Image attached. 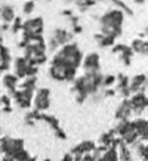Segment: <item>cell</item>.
<instances>
[{"label":"cell","mask_w":148,"mask_h":161,"mask_svg":"<svg viewBox=\"0 0 148 161\" xmlns=\"http://www.w3.org/2000/svg\"><path fill=\"white\" fill-rule=\"evenodd\" d=\"M124 21V12L118 8L111 9L101 16V33L110 37H118L122 34V27Z\"/></svg>","instance_id":"2"},{"label":"cell","mask_w":148,"mask_h":161,"mask_svg":"<svg viewBox=\"0 0 148 161\" xmlns=\"http://www.w3.org/2000/svg\"><path fill=\"white\" fill-rule=\"evenodd\" d=\"M3 84L8 87L9 93L15 92L16 90V84H18V77L15 74H6L5 77H3Z\"/></svg>","instance_id":"10"},{"label":"cell","mask_w":148,"mask_h":161,"mask_svg":"<svg viewBox=\"0 0 148 161\" xmlns=\"http://www.w3.org/2000/svg\"><path fill=\"white\" fill-rule=\"evenodd\" d=\"M76 5H77V8L80 9V12H84V10H88L90 6L96 5V2H76Z\"/></svg>","instance_id":"17"},{"label":"cell","mask_w":148,"mask_h":161,"mask_svg":"<svg viewBox=\"0 0 148 161\" xmlns=\"http://www.w3.org/2000/svg\"><path fill=\"white\" fill-rule=\"evenodd\" d=\"M2 19H3V22H6V24H10V22H14V21L16 19L15 10L12 6H9V5L2 6Z\"/></svg>","instance_id":"9"},{"label":"cell","mask_w":148,"mask_h":161,"mask_svg":"<svg viewBox=\"0 0 148 161\" xmlns=\"http://www.w3.org/2000/svg\"><path fill=\"white\" fill-rule=\"evenodd\" d=\"M24 149V141L15 137H2V152L5 157H12Z\"/></svg>","instance_id":"4"},{"label":"cell","mask_w":148,"mask_h":161,"mask_svg":"<svg viewBox=\"0 0 148 161\" xmlns=\"http://www.w3.org/2000/svg\"><path fill=\"white\" fill-rule=\"evenodd\" d=\"M147 86H148V80H147Z\"/></svg>","instance_id":"27"},{"label":"cell","mask_w":148,"mask_h":161,"mask_svg":"<svg viewBox=\"0 0 148 161\" xmlns=\"http://www.w3.org/2000/svg\"><path fill=\"white\" fill-rule=\"evenodd\" d=\"M117 152H118V160H122V161H132V154H130L128 145H126L124 142L117 148Z\"/></svg>","instance_id":"12"},{"label":"cell","mask_w":148,"mask_h":161,"mask_svg":"<svg viewBox=\"0 0 148 161\" xmlns=\"http://www.w3.org/2000/svg\"><path fill=\"white\" fill-rule=\"evenodd\" d=\"M83 67L86 73H98L101 71V59L98 53H90L88 55L83 61Z\"/></svg>","instance_id":"7"},{"label":"cell","mask_w":148,"mask_h":161,"mask_svg":"<svg viewBox=\"0 0 148 161\" xmlns=\"http://www.w3.org/2000/svg\"><path fill=\"white\" fill-rule=\"evenodd\" d=\"M55 135H56L59 139H67V135H65V132L61 129V127H59L58 130H55Z\"/></svg>","instance_id":"22"},{"label":"cell","mask_w":148,"mask_h":161,"mask_svg":"<svg viewBox=\"0 0 148 161\" xmlns=\"http://www.w3.org/2000/svg\"><path fill=\"white\" fill-rule=\"evenodd\" d=\"M61 161H74V155L71 154V152H68V154H65V155L62 157V160Z\"/></svg>","instance_id":"23"},{"label":"cell","mask_w":148,"mask_h":161,"mask_svg":"<svg viewBox=\"0 0 148 161\" xmlns=\"http://www.w3.org/2000/svg\"><path fill=\"white\" fill-rule=\"evenodd\" d=\"M9 64H10L9 49L5 47V46L2 44V73H5L6 69L9 68Z\"/></svg>","instance_id":"14"},{"label":"cell","mask_w":148,"mask_h":161,"mask_svg":"<svg viewBox=\"0 0 148 161\" xmlns=\"http://www.w3.org/2000/svg\"><path fill=\"white\" fill-rule=\"evenodd\" d=\"M99 161H118V152L116 148H110L108 151L102 155V158Z\"/></svg>","instance_id":"15"},{"label":"cell","mask_w":148,"mask_h":161,"mask_svg":"<svg viewBox=\"0 0 148 161\" xmlns=\"http://www.w3.org/2000/svg\"><path fill=\"white\" fill-rule=\"evenodd\" d=\"M132 112H133V107H132L130 99H123L122 103L118 105L117 111H116V118H117L118 121L129 120V117L132 115Z\"/></svg>","instance_id":"6"},{"label":"cell","mask_w":148,"mask_h":161,"mask_svg":"<svg viewBox=\"0 0 148 161\" xmlns=\"http://www.w3.org/2000/svg\"><path fill=\"white\" fill-rule=\"evenodd\" d=\"M14 68H15V75L18 78H27V73H28L30 64H28V61L25 59V56H21V58L15 59Z\"/></svg>","instance_id":"8"},{"label":"cell","mask_w":148,"mask_h":161,"mask_svg":"<svg viewBox=\"0 0 148 161\" xmlns=\"http://www.w3.org/2000/svg\"><path fill=\"white\" fill-rule=\"evenodd\" d=\"M133 147L136 148V152H138V155L142 158L144 161H148V145H145V143H142V141L139 139Z\"/></svg>","instance_id":"13"},{"label":"cell","mask_w":148,"mask_h":161,"mask_svg":"<svg viewBox=\"0 0 148 161\" xmlns=\"http://www.w3.org/2000/svg\"><path fill=\"white\" fill-rule=\"evenodd\" d=\"M116 93H117V92H116L114 89H111V87H110V89H104V95H102V96H104V98H110V96H114Z\"/></svg>","instance_id":"20"},{"label":"cell","mask_w":148,"mask_h":161,"mask_svg":"<svg viewBox=\"0 0 148 161\" xmlns=\"http://www.w3.org/2000/svg\"><path fill=\"white\" fill-rule=\"evenodd\" d=\"M83 55L80 52L79 46L74 43L65 44L62 46L59 52H56V55L52 59V65L55 67H62V68H79L80 64H82Z\"/></svg>","instance_id":"1"},{"label":"cell","mask_w":148,"mask_h":161,"mask_svg":"<svg viewBox=\"0 0 148 161\" xmlns=\"http://www.w3.org/2000/svg\"><path fill=\"white\" fill-rule=\"evenodd\" d=\"M116 81H117V77H114V75H107V77H104L102 87L104 89H110V86H113Z\"/></svg>","instance_id":"18"},{"label":"cell","mask_w":148,"mask_h":161,"mask_svg":"<svg viewBox=\"0 0 148 161\" xmlns=\"http://www.w3.org/2000/svg\"><path fill=\"white\" fill-rule=\"evenodd\" d=\"M22 27H24V21H22V18H16V19L12 22V33L14 34H18V31H22Z\"/></svg>","instance_id":"16"},{"label":"cell","mask_w":148,"mask_h":161,"mask_svg":"<svg viewBox=\"0 0 148 161\" xmlns=\"http://www.w3.org/2000/svg\"><path fill=\"white\" fill-rule=\"evenodd\" d=\"M2 103H3V107H10L9 95H3V96H2Z\"/></svg>","instance_id":"21"},{"label":"cell","mask_w":148,"mask_h":161,"mask_svg":"<svg viewBox=\"0 0 148 161\" xmlns=\"http://www.w3.org/2000/svg\"><path fill=\"white\" fill-rule=\"evenodd\" d=\"M43 18L42 16H36L31 19L24 21V27H22V40H27L34 36H42L43 33Z\"/></svg>","instance_id":"3"},{"label":"cell","mask_w":148,"mask_h":161,"mask_svg":"<svg viewBox=\"0 0 148 161\" xmlns=\"http://www.w3.org/2000/svg\"><path fill=\"white\" fill-rule=\"evenodd\" d=\"M3 111H5V112H10V111H12V108H10V107H3Z\"/></svg>","instance_id":"25"},{"label":"cell","mask_w":148,"mask_h":161,"mask_svg":"<svg viewBox=\"0 0 148 161\" xmlns=\"http://www.w3.org/2000/svg\"><path fill=\"white\" fill-rule=\"evenodd\" d=\"M34 2H25L24 3V8H22V12L24 15H31V12L34 10Z\"/></svg>","instance_id":"19"},{"label":"cell","mask_w":148,"mask_h":161,"mask_svg":"<svg viewBox=\"0 0 148 161\" xmlns=\"http://www.w3.org/2000/svg\"><path fill=\"white\" fill-rule=\"evenodd\" d=\"M27 161H37V160H36V157H30Z\"/></svg>","instance_id":"26"},{"label":"cell","mask_w":148,"mask_h":161,"mask_svg":"<svg viewBox=\"0 0 148 161\" xmlns=\"http://www.w3.org/2000/svg\"><path fill=\"white\" fill-rule=\"evenodd\" d=\"M95 37V40L98 42V44L99 46H102V47H114V37H110V36H104L102 33L101 34H95L94 36Z\"/></svg>","instance_id":"11"},{"label":"cell","mask_w":148,"mask_h":161,"mask_svg":"<svg viewBox=\"0 0 148 161\" xmlns=\"http://www.w3.org/2000/svg\"><path fill=\"white\" fill-rule=\"evenodd\" d=\"M50 107V90L46 87H42L37 90L34 98V109L44 111Z\"/></svg>","instance_id":"5"},{"label":"cell","mask_w":148,"mask_h":161,"mask_svg":"<svg viewBox=\"0 0 148 161\" xmlns=\"http://www.w3.org/2000/svg\"><path fill=\"white\" fill-rule=\"evenodd\" d=\"M73 33H74V34H79V33H82V27H80V25L73 27Z\"/></svg>","instance_id":"24"}]
</instances>
